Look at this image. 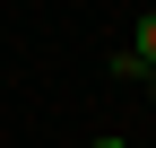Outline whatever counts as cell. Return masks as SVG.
<instances>
[{"instance_id": "obj_2", "label": "cell", "mask_w": 156, "mask_h": 148, "mask_svg": "<svg viewBox=\"0 0 156 148\" xmlns=\"http://www.w3.org/2000/svg\"><path fill=\"white\" fill-rule=\"evenodd\" d=\"M139 87H147V96H156V61H147V70H139Z\"/></svg>"}, {"instance_id": "obj_3", "label": "cell", "mask_w": 156, "mask_h": 148, "mask_svg": "<svg viewBox=\"0 0 156 148\" xmlns=\"http://www.w3.org/2000/svg\"><path fill=\"white\" fill-rule=\"evenodd\" d=\"M87 148H130V139H87Z\"/></svg>"}, {"instance_id": "obj_1", "label": "cell", "mask_w": 156, "mask_h": 148, "mask_svg": "<svg viewBox=\"0 0 156 148\" xmlns=\"http://www.w3.org/2000/svg\"><path fill=\"white\" fill-rule=\"evenodd\" d=\"M147 61H156V9H139V44H122V52H113L104 70H113V79H139Z\"/></svg>"}, {"instance_id": "obj_4", "label": "cell", "mask_w": 156, "mask_h": 148, "mask_svg": "<svg viewBox=\"0 0 156 148\" xmlns=\"http://www.w3.org/2000/svg\"><path fill=\"white\" fill-rule=\"evenodd\" d=\"M147 9H156V0H147Z\"/></svg>"}]
</instances>
